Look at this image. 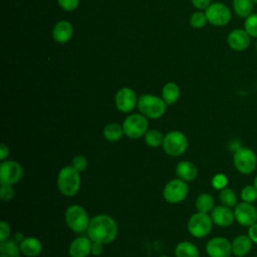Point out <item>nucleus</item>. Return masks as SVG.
I'll return each mask as SVG.
<instances>
[{
	"instance_id": "nucleus-15",
	"label": "nucleus",
	"mask_w": 257,
	"mask_h": 257,
	"mask_svg": "<svg viewBox=\"0 0 257 257\" xmlns=\"http://www.w3.org/2000/svg\"><path fill=\"white\" fill-rule=\"evenodd\" d=\"M92 240L87 236L74 238L68 246V255L70 257H87L91 254Z\"/></svg>"
},
{
	"instance_id": "nucleus-50",
	"label": "nucleus",
	"mask_w": 257,
	"mask_h": 257,
	"mask_svg": "<svg viewBox=\"0 0 257 257\" xmlns=\"http://www.w3.org/2000/svg\"><path fill=\"white\" fill-rule=\"evenodd\" d=\"M256 208H257V207H256Z\"/></svg>"
},
{
	"instance_id": "nucleus-17",
	"label": "nucleus",
	"mask_w": 257,
	"mask_h": 257,
	"mask_svg": "<svg viewBox=\"0 0 257 257\" xmlns=\"http://www.w3.org/2000/svg\"><path fill=\"white\" fill-rule=\"evenodd\" d=\"M250 35L246 32L245 29L236 28L233 29L228 37L227 42L230 48H232L235 51H243L248 48L250 45Z\"/></svg>"
},
{
	"instance_id": "nucleus-29",
	"label": "nucleus",
	"mask_w": 257,
	"mask_h": 257,
	"mask_svg": "<svg viewBox=\"0 0 257 257\" xmlns=\"http://www.w3.org/2000/svg\"><path fill=\"white\" fill-rule=\"evenodd\" d=\"M144 138H145L146 145L150 148L155 149V148H158L163 145L164 135L159 130H156V128L148 130V132L145 134Z\"/></svg>"
},
{
	"instance_id": "nucleus-46",
	"label": "nucleus",
	"mask_w": 257,
	"mask_h": 257,
	"mask_svg": "<svg viewBox=\"0 0 257 257\" xmlns=\"http://www.w3.org/2000/svg\"><path fill=\"white\" fill-rule=\"evenodd\" d=\"M0 257H7V256H6V255H3V254H1V255H0Z\"/></svg>"
},
{
	"instance_id": "nucleus-10",
	"label": "nucleus",
	"mask_w": 257,
	"mask_h": 257,
	"mask_svg": "<svg viewBox=\"0 0 257 257\" xmlns=\"http://www.w3.org/2000/svg\"><path fill=\"white\" fill-rule=\"evenodd\" d=\"M23 177L22 166L13 160H5L0 164V183L5 185L17 184Z\"/></svg>"
},
{
	"instance_id": "nucleus-21",
	"label": "nucleus",
	"mask_w": 257,
	"mask_h": 257,
	"mask_svg": "<svg viewBox=\"0 0 257 257\" xmlns=\"http://www.w3.org/2000/svg\"><path fill=\"white\" fill-rule=\"evenodd\" d=\"M20 249L26 257H36L42 252V243L38 238L28 236L20 243Z\"/></svg>"
},
{
	"instance_id": "nucleus-41",
	"label": "nucleus",
	"mask_w": 257,
	"mask_h": 257,
	"mask_svg": "<svg viewBox=\"0 0 257 257\" xmlns=\"http://www.w3.org/2000/svg\"><path fill=\"white\" fill-rule=\"evenodd\" d=\"M8 156H9V148H8V146L5 145V144H1L0 145V160H1V162L7 160Z\"/></svg>"
},
{
	"instance_id": "nucleus-9",
	"label": "nucleus",
	"mask_w": 257,
	"mask_h": 257,
	"mask_svg": "<svg viewBox=\"0 0 257 257\" xmlns=\"http://www.w3.org/2000/svg\"><path fill=\"white\" fill-rule=\"evenodd\" d=\"M189 193L187 182L176 178L169 181L163 190V196L168 203L178 204L183 202Z\"/></svg>"
},
{
	"instance_id": "nucleus-18",
	"label": "nucleus",
	"mask_w": 257,
	"mask_h": 257,
	"mask_svg": "<svg viewBox=\"0 0 257 257\" xmlns=\"http://www.w3.org/2000/svg\"><path fill=\"white\" fill-rule=\"evenodd\" d=\"M73 35V26L67 20L58 21L52 29V37L58 43L68 42Z\"/></svg>"
},
{
	"instance_id": "nucleus-16",
	"label": "nucleus",
	"mask_w": 257,
	"mask_h": 257,
	"mask_svg": "<svg viewBox=\"0 0 257 257\" xmlns=\"http://www.w3.org/2000/svg\"><path fill=\"white\" fill-rule=\"evenodd\" d=\"M211 218L214 224L220 227H228L233 224L235 221L234 211L232 208H229L224 205L215 206L214 209L211 211Z\"/></svg>"
},
{
	"instance_id": "nucleus-3",
	"label": "nucleus",
	"mask_w": 257,
	"mask_h": 257,
	"mask_svg": "<svg viewBox=\"0 0 257 257\" xmlns=\"http://www.w3.org/2000/svg\"><path fill=\"white\" fill-rule=\"evenodd\" d=\"M167 106L168 104L162 97L154 94H143L138 100L140 112L151 119L162 117L167 110Z\"/></svg>"
},
{
	"instance_id": "nucleus-42",
	"label": "nucleus",
	"mask_w": 257,
	"mask_h": 257,
	"mask_svg": "<svg viewBox=\"0 0 257 257\" xmlns=\"http://www.w3.org/2000/svg\"><path fill=\"white\" fill-rule=\"evenodd\" d=\"M24 238H25V236H24L21 232H16V233L14 234V238H13V239H14L16 242H18V243L20 244V243L23 241Z\"/></svg>"
},
{
	"instance_id": "nucleus-39",
	"label": "nucleus",
	"mask_w": 257,
	"mask_h": 257,
	"mask_svg": "<svg viewBox=\"0 0 257 257\" xmlns=\"http://www.w3.org/2000/svg\"><path fill=\"white\" fill-rule=\"evenodd\" d=\"M248 233L247 235L250 237V239L253 241V243L257 244V223L251 225L250 227H248Z\"/></svg>"
},
{
	"instance_id": "nucleus-23",
	"label": "nucleus",
	"mask_w": 257,
	"mask_h": 257,
	"mask_svg": "<svg viewBox=\"0 0 257 257\" xmlns=\"http://www.w3.org/2000/svg\"><path fill=\"white\" fill-rule=\"evenodd\" d=\"M176 257H200L198 247L190 241L179 242L174 250Z\"/></svg>"
},
{
	"instance_id": "nucleus-1",
	"label": "nucleus",
	"mask_w": 257,
	"mask_h": 257,
	"mask_svg": "<svg viewBox=\"0 0 257 257\" xmlns=\"http://www.w3.org/2000/svg\"><path fill=\"white\" fill-rule=\"evenodd\" d=\"M87 236L93 241L103 245L109 244L115 240L118 234V226L116 221L109 215L98 214L90 218Z\"/></svg>"
},
{
	"instance_id": "nucleus-22",
	"label": "nucleus",
	"mask_w": 257,
	"mask_h": 257,
	"mask_svg": "<svg viewBox=\"0 0 257 257\" xmlns=\"http://www.w3.org/2000/svg\"><path fill=\"white\" fill-rule=\"evenodd\" d=\"M102 136L109 143L118 142L124 136L122 124L118 122H108L102 130Z\"/></svg>"
},
{
	"instance_id": "nucleus-4",
	"label": "nucleus",
	"mask_w": 257,
	"mask_h": 257,
	"mask_svg": "<svg viewBox=\"0 0 257 257\" xmlns=\"http://www.w3.org/2000/svg\"><path fill=\"white\" fill-rule=\"evenodd\" d=\"M64 220L67 227L75 233H81L87 230L90 218L87 211L80 205L74 204L66 208Z\"/></svg>"
},
{
	"instance_id": "nucleus-35",
	"label": "nucleus",
	"mask_w": 257,
	"mask_h": 257,
	"mask_svg": "<svg viewBox=\"0 0 257 257\" xmlns=\"http://www.w3.org/2000/svg\"><path fill=\"white\" fill-rule=\"evenodd\" d=\"M0 194H1V199L2 201H10L13 199L14 197V189L12 187V185H5V184H1V188H0Z\"/></svg>"
},
{
	"instance_id": "nucleus-28",
	"label": "nucleus",
	"mask_w": 257,
	"mask_h": 257,
	"mask_svg": "<svg viewBox=\"0 0 257 257\" xmlns=\"http://www.w3.org/2000/svg\"><path fill=\"white\" fill-rule=\"evenodd\" d=\"M233 9L240 17H248L252 14L253 2L251 0H233Z\"/></svg>"
},
{
	"instance_id": "nucleus-49",
	"label": "nucleus",
	"mask_w": 257,
	"mask_h": 257,
	"mask_svg": "<svg viewBox=\"0 0 257 257\" xmlns=\"http://www.w3.org/2000/svg\"><path fill=\"white\" fill-rule=\"evenodd\" d=\"M229 257H231V256H229Z\"/></svg>"
},
{
	"instance_id": "nucleus-30",
	"label": "nucleus",
	"mask_w": 257,
	"mask_h": 257,
	"mask_svg": "<svg viewBox=\"0 0 257 257\" xmlns=\"http://www.w3.org/2000/svg\"><path fill=\"white\" fill-rule=\"evenodd\" d=\"M240 198L243 202L253 204L257 201V189L254 185H247L243 187L240 193Z\"/></svg>"
},
{
	"instance_id": "nucleus-14",
	"label": "nucleus",
	"mask_w": 257,
	"mask_h": 257,
	"mask_svg": "<svg viewBox=\"0 0 257 257\" xmlns=\"http://www.w3.org/2000/svg\"><path fill=\"white\" fill-rule=\"evenodd\" d=\"M209 257H229L232 254L231 242L222 236L211 238L205 247Z\"/></svg>"
},
{
	"instance_id": "nucleus-24",
	"label": "nucleus",
	"mask_w": 257,
	"mask_h": 257,
	"mask_svg": "<svg viewBox=\"0 0 257 257\" xmlns=\"http://www.w3.org/2000/svg\"><path fill=\"white\" fill-rule=\"evenodd\" d=\"M180 97V87L176 82H167L162 89V98L168 105H172Z\"/></svg>"
},
{
	"instance_id": "nucleus-48",
	"label": "nucleus",
	"mask_w": 257,
	"mask_h": 257,
	"mask_svg": "<svg viewBox=\"0 0 257 257\" xmlns=\"http://www.w3.org/2000/svg\"><path fill=\"white\" fill-rule=\"evenodd\" d=\"M254 257H257V256H254Z\"/></svg>"
},
{
	"instance_id": "nucleus-13",
	"label": "nucleus",
	"mask_w": 257,
	"mask_h": 257,
	"mask_svg": "<svg viewBox=\"0 0 257 257\" xmlns=\"http://www.w3.org/2000/svg\"><path fill=\"white\" fill-rule=\"evenodd\" d=\"M235 221L244 227H250L257 223V208L251 203L241 202L234 207Z\"/></svg>"
},
{
	"instance_id": "nucleus-7",
	"label": "nucleus",
	"mask_w": 257,
	"mask_h": 257,
	"mask_svg": "<svg viewBox=\"0 0 257 257\" xmlns=\"http://www.w3.org/2000/svg\"><path fill=\"white\" fill-rule=\"evenodd\" d=\"M165 153L171 157L183 155L188 148V139L181 131H170L164 136L162 145Z\"/></svg>"
},
{
	"instance_id": "nucleus-36",
	"label": "nucleus",
	"mask_w": 257,
	"mask_h": 257,
	"mask_svg": "<svg viewBox=\"0 0 257 257\" xmlns=\"http://www.w3.org/2000/svg\"><path fill=\"white\" fill-rule=\"evenodd\" d=\"M80 0H57L58 5L65 11H73L79 5Z\"/></svg>"
},
{
	"instance_id": "nucleus-19",
	"label": "nucleus",
	"mask_w": 257,
	"mask_h": 257,
	"mask_svg": "<svg viewBox=\"0 0 257 257\" xmlns=\"http://www.w3.org/2000/svg\"><path fill=\"white\" fill-rule=\"evenodd\" d=\"M253 241L248 235H238L231 242L232 254L236 257H244L250 253L252 249Z\"/></svg>"
},
{
	"instance_id": "nucleus-5",
	"label": "nucleus",
	"mask_w": 257,
	"mask_h": 257,
	"mask_svg": "<svg viewBox=\"0 0 257 257\" xmlns=\"http://www.w3.org/2000/svg\"><path fill=\"white\" fill-rule=\"evenodd\" d=\"M233 165L240 174L250 175L257 167V156L251 149L239 147L234 152Z\"/></svg>"
},
{
	"instance_id": "nucleus-47",
	"label": "nucleus",
	"mask_w": 257,
	"mask_h": 257,
	"mask_svg": "<svg viewBox=\"0 0 257 257\" xmlns=\"http://www.w3.org/2000/svg\"><path fill=\"white\" fill-rule=\"evenodd\" d=\"M256 51H257V42H256Z\"/></svg>"
},
{
	"instance_id": "nucleus-11",
	"label": "nucleus",
	"mask_w": 257,
	"mask_h": 257,
	"mask_svg": "<svg viewBox=\"0 0 257 257\" xmlns=\"http://www.w3.org/2000/svg\"><path fill=\"white\" fill-rule=\"evenodd\" d=\"M209 23L214 26H225L231 20V11L223 3H212L205 9Z\"/></svg>"
},
{
	"instance_id": "nucleus-40",
	"label": "nucleus",
	"mask_w": 257,
	"mask_h": 257,
	"mask_svg": "<svg viewBox=\"0 0 257 257\" xmlns=\"http://www.w3.org/2000/svg\"><path fill=\"white\" fill-rule=\"evenodd\" d=\"M191 2L196 8L200 10L206 9L211 4V0H191Z\"/></svg>"
},
{
	"instance_id": "nucleus-33",
	"label": "nucleus",
	"mask_w": 257,
	"mask_h": 257,
	"mask_svg": "<svg viewBox=\"0 0 257 257\" xmlns=\"http://www.w3.org/2000/svg\"><path fill=\"white\" fill-rule=\"evenodd\" d=\"M71 166L79 173L84 172L87 167H88V161L87 159L83 156V155H76L73 159H72V163Z\"/></svg>"
},
{
	"instance_id": "nucleus-43",
	"label": "nucleus",
	"mask_w": 257,
	"mask_h": 257,
	"mask_svg": "<svg viewBox=\"0 0 257 257\" xmlns=\"http://www.w3.org/2000/svg\"><path fill=\"white\" fill-rule=\"evenodd\" d=\"M253 185L255 186V188L257 189V176L254 178V182H253Z\"/></svg>"
},
{
	"instance_id": "nucleus-37",
	"label": "nucleus",
	"mask_w": 257,
	"mask_h": 257,
	"mask_svg": "<svg viewBox=\"0 0 257 257\" xmlns=\"http://www.w3.org/2000/svg\"><path fill=\"white\" fill-rule=\"evenodd\" d=\"M10 233H11L10 225L6 221L2 220L0 222V242L9 239Z\"/></svg>"
},
{
	"instance_id": "nucleus-34",
	"label": "nucleus",
	"mask_w": 257,
	"mask_h": 257,
	"mask_svg": "<svg viewBox=\"0 0 257 257\" xmlns=\"http://www.w3.org/2000/svg\"><path fill=\"white\" fill-rule=\"evenodd\" d=\"M228 184V178L224 174H216L211 181V185L216 190H222L227 187Z\"/></svg>"
},
{
	"instance_id": "nucleus-31",
	"label": "nucleus",
	"mask_w": 257,
	"mask_h": 257,
	"mask_svg": "<svg viewBox=\"0 0 257 257\" xmlns=\"http://www.w3.org/2000/svg\"><path fill=\"white\" fill-rule=\"evenodd\" d=\"M244 29L251 37H257V13L246 17L244 22Z\"/></svg>"
},
{
	"instance_id": "nucleus-12",
	"label": "nucleus",
	"mask_w": 257,
	"mask_h": 257,
	"mask_svg": "<svg viewBox=\"0 0 257 257\" xmlns=\"http://www.w3.org/2000/svg\"><path fill=\"white\" fill-rule=\"evenodd\" d=\"M139 97L137 96L134 89L130 87H122L118 89L114 96V103L117 110L128 113L138 106Z\"/></svg>"
},
{
	"instance_id": "nucleus-25",
	"label": "nucleus",
	"mask_w": 257,
	"mask_h": 257,
	"mask_svg": "<svg viewBox=\"0 0 257 257\" xmlns=\"http://www.w3.org/2000/svg\"><path fill=\"white\" fill-rule=\"evenodd\" d=\"M195 207L198 212L211 213V211L215 207V200L211 194L202 193L197 197L195 201Z\"/></svg>"
},
{
	"instance_id": "nucleus-2",
	"label": "nucleus",
	"mask_w": 257,
	"mask_h": 257,
	"mask_svg": "<svg viewBox=\"0 0 257 257\" xmlns=\"http://www.w3.org/2000/svg\"><path fill=\"white\" fill-rule=\"evenodd\" d=\"M56 184L59 192L63 196L73 197L79 192L80 189V173L77 172L71 165L64 166L57 174Z\"/></svg>"
},
{
	"instance_id": "nucleus-27",
	"label": "nucleus",
	"mask_w": 257,
	"mask_h": 257,
	"mask_svg": "<svg viewBox=\"0 0 257 257\" xmlns=\"http://www.w3.org/2000/svg\"><path fill=\"white\" fill-rule=\"evenodd\" d=\"M219 199L222 205L229 208H234L238 204V198L235 191L229 187L220 190Z\"/></svg>"
},
{
	"instance_id": "nucleus-44",
	"label": "nucleus",
	"mask_w": 257,
	"mask_h": 257,
	"mask_svg": "<svg viewBox=\"0 0 257 257\" xmlns=\"http://www.w3.org/2000/svg\"><path fill=\"white\" fill-rule=\"evenodd\" d=\"M253 3H256L257 4V0H251Z\"/></svg>"
},
{
	"instance_id": "nucleus-6",
	"label": "nucleus",
	"mask_w": 257,
	"mask_h": 257,
	"mask_svg": "<svg viewBox=\"0 0 257 257\" xmlns=\"http://www.w3.org/2000/svg\"><path fill=\"white\" fill-rule=\"evenodd\" d=\"M213 221L211 216L208 213H202L198 212L191 215V217L188 220L187 228L189 233L198 239L205 238L211 233Z\"/></svg>"
},
{
	"instance_id": "nucleus-38",
	"label": "nucleus",
	"mask_w": 257,
	"mask_h": 257,
	"mask_svg": "<svg viewBox=\"0 0 257 257\" xmlns=\"http://www.w3.org/2000/svg\"><path fill=\"white\" fill-rule=\"evenodd\" d=\"M103 252V244L98 242H93L91 245V255L93 256H99Z\"/></svg>"
},
{
	"instance_id": "nucleus-26",
	"label": "nucleus",
	"mask_w": 257,
	"mask_h": 257,
	"mask_svg": "<svg viewBox=\"0 0 257 257\" xmlns=\"http://www.w3.org/2000/svg\"><path fill=\"white\" fill-rule=\"evenodd\" d=\"M0 253L7 257H20L22 254L20 244L14 239H7L0 242Z\"/></svg>"
},
{
	"instance_id": "nucleus-32",
	"label": "nucleus",
	"mask_w": 257,
	"mask_h": 257,
	"mask_svg": "<svg viewBox=\"0 0 257 257\" xmlns=\"http://www.w3.org/2000/svg\"><path fill=\"white\" fill-rule=\"evenodd\" d=\"M206 14L201 11L194 12L190 17V24L194 28H203L207 23Z\"/></svg>"
},
{
	"instance_id": "nucleus-45",
	"label": "nucleus",
	"mask_w": 257,
	"mask_h": 257,
	"mask_svg": "<svg viewBox=\"0 0 257 257\" xmlns=\"http://www.w3.org/2000/svg\"><path fill=\"white\" fill-rule=\"evenodd\" d=\"M159 257H169V256H167V255H161V256H159Z\"/></svg>"
},
{
	"instance_id": "nucleus-8",
	"label": "nucleus",
	"mask_w": 257,
	"mask_h": 257,
	"mask_svg": "<svg viewBox=\"0 0 257 257\" xmlns=\"http://www.w3.org/2000/svg\"><path fill=\"white\" fill-rule=\"evenodd\" d=\"M122 127L124 132V136L130 139H140L144 137L148 132L149 120L148 117L144 114L140 113H132L127 115L122 121Z\"/></svg>"
},
{
	"instance_id": "nucleus-20",
	"label": "nucleus",
	"mask_w": 257,
	"mask_h": 257,
	"mask_svg": "<svg viewBox=\"0 0 257 257\" xmlns=\"http://www.w3.org/2000/svg\"><path fill=\"white\" fill-rule=\"evenodd\" d=\"M177 177L185 182H192L198 176V169L191 161H181L175 168Z\"/></svg>"
}]
</instances>
